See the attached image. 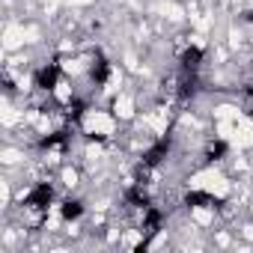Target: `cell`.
<instances>
[{
	"label": "cell",
	"mask_w": 253,
	"mask_h": 253,
	"mask_svg": "<svg viewBox=\"0 0 253 253\" xmlns=\"http://www.w3.org/2000/svg\"><path fill=\"white\" fill-rule=\"evenodd\" d=\"M81 211H84V209H81V203H72V200H69V203L63 206V217H66V220H75V217H81Z\"/></svg>",
	"instance_id": "cell-1"
}]
</instances>
